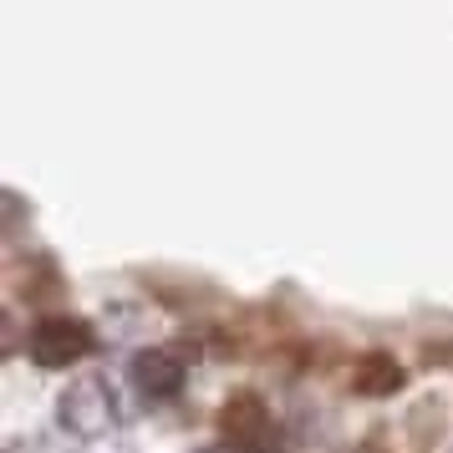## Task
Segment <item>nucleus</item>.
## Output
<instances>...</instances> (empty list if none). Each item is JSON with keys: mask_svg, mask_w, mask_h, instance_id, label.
Segmentation results:
<instances>
[{"mask_svg": "<svg viewBox=\"0 0 453 453\" xmlns=\"http://www.w3.org/2000/svg\"><path fill=\"white\" fill-rule=\"evenodd\" d=\"M209 453H229V449H209Z\"/></svg>", "mask_w": 453, "mask_h": 453, "instance_id": "39448f33", "label": "nucleus"}, {"mask_svg": "<svg viewBox=\"0 0 453 453\" xmlns=\"http://www.w3.org/2000/svg\"><path fill=\"white\" fill-rule=\"evenodd\" d=\"M127 377H133V388L143 392L148 403H173V397L184 392V382H188V367L173 357V351L148 347V351H138V357H133Z\"/></svg>", "mask_w": 453, "mask_h": 453, "instance_id": "7ed1b4c3", "label": "nucleus"}, {"mask_svg": "<svg viewBox=\"0 0 453 453\" xmlns=\"http://www.w3.org/2000/svg\"><path fill=\"white\" fill-rule=\"evenodd\" d=\"M57 418H62V428L77 433V438H103V433H112V423H118V397H112V388H107L103 377H77V382L62 392Z\"/></svg>", "mask_w": 453, "mask_h": 453, "instance_id": "f03ea898", "label": "nucleus"}, {"mask_svg": "<svg viewBox=\"0 0 453 453\" xmlns=\"http://www.w3.org/2000/svg\"><path fill=\"white\" fill-rule=\"evenodd\" d=\"M351 382H357V392H367V397H392V392L403 388V362H392L388 351H367V357H357Z\"/></svg>", "mask_w": 453, "mask_h": 453, "instance_id": "20e7f679", "label": "nucleus"}, {"mask_svg": "<svg viewBox=\"0 0 453 453\" xmlns=\"http://www.w3.org/2000/svg\"><path fill=\"white\" fill-rule=\"evenodd\" d=\"M26 351H31L36 367H77L97 351V336L82 316H36L31 336H26Z\"/></svg>", "mask_w": 453, "mask_h": 453, "instance_id": "f257e3e1", "label": "nucleus"}]
</instances>
